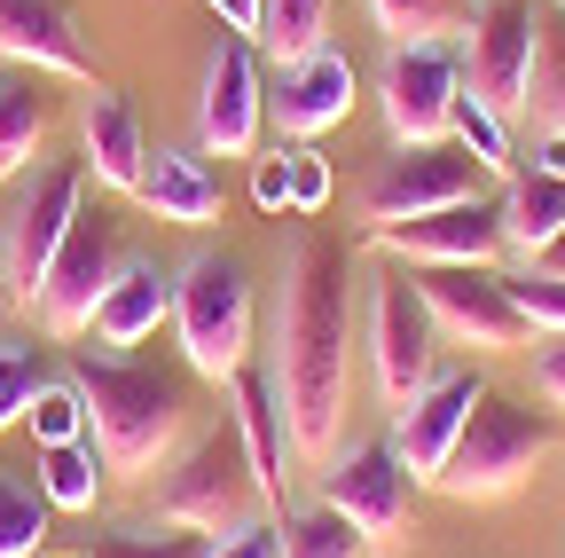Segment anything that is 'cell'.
<instances>
[{
	"instance_id": "obj_1",
	"label": "cell",
	"mask_w": 565,
	"mask_h": 558,
	"mask_svg": "<svg viewBox=\"0 0 565 558\" xmlns=\"http://www.w3.org/2000/svg\"><path fill=\"white\" fill-rule=\"evenodd\" d=\"M353 260L338 236L299 229L282 244V292H275V393L299 441V472H322L345 441V401H353Z\"/></svg>"
},
{
	"instance_id": "obj_2",
	"label": "cell",
	"mask_w": 565,
	"mask_h": 558,
	"mask_svg": "<svg viewBox=\"0 0 565 558\" xmlns=\"http://www.w3.org/2000/svg\"><path fill=\"white\" fill-rule=\"evenodd\" d=\"M71 386L87 393V433H95V449H103V464L118 480H158L166 472V456L189 433V386L166 362L87 346Z\"/></svg>"
},
{
	"instance_id": "obj_3",
	"label": "cell",
	"mask_w": 565,
	"mask_h": 558,
	"mask_svg": "<svg viewBox=\"0 0 565 558\" xmlns=\"http://www.w3.org/2000/svg\"><path fill=\"white\" fill-rule=\"evenodd\" d=\"M557 456V409H526L511 393H479V409L463 417V433L440 464V496L456 504H494L511 496V487H526L542 464Z\"/></svg>"
},
{
	"instance_id": "obj_4",
	"label": "cell",
	"mask_w": 565,
	"mask_h": 558,
	"mask_svg": "<svg viewBox=\"0 0 565 558\" xmlns=\"http://www.w3.org/2000/svg\"><path fill=\"white\" fill-rule=\"evenodd\" d=\"M173 338L181 362L212 386H228L252 362V275L228 252H196L173 275Z\"/></svg>"
},
{
	"instance_id": "obj_5",
	"label": "cell",
	"mask_w": 565,
	"mask_h": 558,
	"mask_svg": "<svg viewBox=\"0 0 565 558\" xmlns=\"http://www.w3.org/2000/svg\"><path fill=\"white\" fill-rule=\"evenodd\" d=\"M158 519L196 527V535H228L244 519H267V496L252 480V456H244L236 425H212V433H196L189 449L166 456V472H158Z\"/></svg>"
},
{
	"instance_id": "obj_6",
	"label": "cell",
	"mask_w": 565,
	"mask_h": 558,
	"mask_svg": "<svg viewBox=\"0 0 565 558\" xmlns=\"http://www.w3.org/2000/svg\"><path fill=\"white\" fill-rule=\"evenodd\" d=\"M322 504L362 535L370 550L416 543V472L401 464L393 441H353L322 464Z\"/></svg>"
},
{
	"instance_id": "obj_7",
	"label": "cell",
	"mask_w": 565,
	"mask_h": 558,
	"mask_svg": "<svg viewBox=\"0 0 565 558\" xmlns=\"http://www.w3.org/2000/svg\"><path fill=\"white\" fill-rule=\"evenodd\" d=\"M79 204H87V166L79 158H47V166H32V181H17L9 221H0V260H9V299L24 315L40 299V275H47L55 244L79 221Z\"/></svg>"
},
{
	"instance_id": "obj_8",
	"label": "cell",
	"mask_w": 565,
	"mask_h": 558,
	"mask_svg": "<svg viewBox=\"0 0 565 558\" xmlns=\"http://www.w3.org/2000/svg\"><path fill=\"white\" fill-rule=\"evenodd\" d=\"M408 284H416L424 315H433V330L456 338V346H479V355L534 346V323L519 315L503 267H408Z\"/></svg>"
},
{
	"instance_id": "obj_9",
	"label": "cell",
	"mask_w": 565,
	"mask_h": 558,
	"mask_svg": "<svg viewBox=\"0 0 565 558\" xmlns=\"http://www.w3.org/2000/svg\"><path fill=\"white\" fill-rule=\"evenodd\" d=\"M433 346H440V330H433V315H424V299H416V284H408V267L370 275L362 355H370V386H377L385 409H401L424 378H433V362H440Z\"/></svg>"
},
{
	"instance_id": "obj_10",
	"label": "cell",
	"mask_w": 565,
	"mask_h": 558,
	"mask_svg": "<svg viewBox=\"0 0 565 558\" xmlns=\"http://www.w3.org/2000/svg\"><path fill=\"white\" fill-rule=\"evenodd\" d=\"M463 197H494L479 158H463L456 143H408V150L393 143V158H377V173L362 181V221L393 229V221L440 213V204H463Z\"/></svg>"
},
{
	"instance_id": "obj_11",
	"label": "cell",
	"mask_w": 565,
	"mask_h": 558,
	"mask_svg": "<svg viewBox=\"0 0 565 558\" xmlns=\"http://www.w3.org/2000/svg\"><path fill=\"white\" fill-rule=\"evenodd\" d=\"M534 24H542V0H471V24L456 40L463 55V87L503 110L511 126L526 118V72H534Z\"/></svg>"
},
{
	"instance_id": "obj_12",
	"label": "cell",
	"mask_w": 565,
	"mask_h": 558,
	"mask_svg": "<svg viewBox=\"0 0 565 558\" xmlns=\"http://www.w3.org/2000/svg\"><path fill=\"white\" fill-rule=\"evenodd\" d=\"M463 95V55L456 40H393L385 72H377V110H385V134L408 150V143H448V110Z\"/></svg>"
},
{
	"instance_id": "obj_13",
	"label": "cell",
	"mask_w": 565,
	"mask_h": 558,
	"mask_svg": "<svg viewBox=\"0 0 565 558\" xmlns=\"http://www.w3.org/2000/svg\"><path fill=\"white\" fill-rule=\"evenodd\" d=\"M259 126H267L259 48L244 32H228V40L204 48V72H196V150L204 158H252L259 150Z\"/></svg>"
},
{
	"instance_id": "obj_14",
	"label": "cell",
	"mask_w": 565,
	"mask_h": 558,
	"mask_svg": "<svg viewBox=\"0 0 565 558\" xmlns=\"http://www.w3.org/2000/svg\"><path fill=\"white\" fill-rule=\"evenodd\" d=\"M118 236H110V213H87L79 204V221H71V236L55 244L47 275H40V299H32V323L47 338H87L95 330V299L110 292V275H118Z\"/></svg>"
},
{
	"instance_id": "obj_15",
	"label": "cell",
	"mask_w": 565,
	"mask_h": 558,
	"mask_svg": "<svg viewBox=\"0 0 565 558\" xmlns=\"http://www.w3.org/2000/svg\"><path fill=\"white\" fill-rule=\"evenodd\" d=\"M370 244L401 267H503V252H511L494 197H463V204H440V213L370 229Z\"/></svg>"
},
{
	"instance_id": "obj_16",
	"label": "cell",
	"mask_w": 565,
	"mask_h": 558,
	"mask_svg": "<svg viewBox=\"0 0 565 558\" xmlns=\"http://www.w3.org/2000/svg\"><path fill=\"white\" fill-rule=\"evenodd\" d=\"M479 393H487L479 370L433 362V378H424V386L393 409V449H401V464L416 472V487L440 480V464H448V449H456V433H463V417L479 409Z\"/></svg>"
},
{
	"instance_id": "obj_17",
	"label": "cell",
	"mask_w": 565,
	"mask_h": 558,
	"mask_svg": "<svg viewBox=\"0 0 565 558\" xmlns=\"http://www.w3.org/2000/svg\"><path fill=\"white\" fill-rule=\"evenodd\" d=\"M353 103H362V72L322 40L315 55H291V63H275L267 72V118L291 134V143H315V134L345 126Z\"/></svg>"
},
{
	"instance_id": "obj_18",
	"label": "cell",
	"mask_w": 565,
	"mask_h": 558,
	"mask_svg": "<svg viewBox=\"0 0 565 558\" xmlns=\"http://www.w3.org/2000/svg\"><path fill=\"white\" fill-rule=\"evenodd\" d=\"M228 425H236V441H244V456H252V480H259V496H267V512H291V480H299V441H291V417H282V393H275V378L267 370H236L228 378Z\"/></svg>"
},
{
	"instance_id": "obj_19",
	"label": "cell",
	"mask_w": 565,
	"mask_h": 558,
	"mask_svg": "<svg viewBox=\"0 0 565 558\" xmlns=\"http://www.w3.org/2000/svg\"><path fill=\"white\" fill-rule=\"evenodd\" d=\"M0 63L40 80H95V55L71 0H0Z\"/></svg>"
},
{
	"instance_id": "obj_20",
	"label": "cell",
	"mask_w": 565,
	"mask_h": 558,
	"mask_svg": "<svg viewBox=\"0 0 565 558\" xmlns=\"http://www.w3.org/2000/svg\"><path fill=\"white\" fill-rule=\"evenodd\" d=\"M158 323H173V275L158 260H118L110 292L95 299V346H110V355H134V346H150Z\"/></svg>"
},
{
	"instance_id": "obj_21",
	"label": "cell",
	"mask_w": 565,
	"mask_h": 558,
	"mask_svg": "<svg viewBox=\"0 0 565 558\" xmlns=\"http://www.w3.org/2000/svg\"><path fill=\"white\" fill-rule=\"evenodd\" d=\"M79 166H87V181H103V189H126V197L141 189L150 143H141V118H134L126 95L95 87V95L79 103Z\"/></svg>"
},
{
	"instance_id": "obj_22",
	"label": "cell",
	"mask_w": 565,
	"mask_h": 558,
	"mask_svg": "<svg viewBox=\"0 0 565 558\" xmlns=\"http://www.w3.org/2000/svg\"><path fill=\"white\" fill-rule=\"evenodd\" d=\"M141 204H150L158 221H181V229H212L221 221V173L204 166V150H158L150 166H141Z\"/></svg>"
},
{
	"instance_id": "obj_23",
	"label": "cell",
	"mask_w": 565,
	"mask_h": 558,
	"mask_svg": "<svg viewBox=\"0 0 565 558\" xmlns=\"http://www.w3.org/2000/svg\"><path fill=\"white\" fill-rule=\"evenodd\" d=\"M47 126H55V95L40 87V72L0 63V181H17L47 150Z\"/></svg>"
},
{
	"instance_id": "obj_24",
	"label": "cell",
	"mask_w": 565,
	"mask_h": 558,
	"mask_svg": "<svg viewBox=\"0 0 565 558\" xmlns=\"http://www.w3.org/2000/svg\"><path fill=\"white\" fill-rule=\"evenodd\" d=\"M494 213H503V244H511L519 260H534V252L565 229V173L519 166L503 189H494Z\"/></svg>"
},
{
	"instance_id": "obj_25",
	"label": "cell",
	"mask_w": 565,
	"mask_h": 558,
	"mask_svg": "<svg viewBox=\"0 0 565 558\" xmlns=\"http://www.w3.org/2000/svg\"><path fill=\"white\" fill-rule=\"evenodd\" d=\"M47 535H55V504H47L40 472L0 464V558H40Z\"/></svg>"
},
{
	"instance_id": "obj_26",
	"label": "cell",
	"mask_w": 565,
	"mask_h": 558,
	"mask_svg": "<svg viewBox=\"0 0 565 558\" xmlns=\"http://www.w3.org/2000/svg\"><path fill=\"white\" fill-rule=\"evenodd\" d=\"M103 480H110V464H103L95 433L40 449V487H47V504H55V512H95V504H103Z\"/></svg>"
},
{
	"instance_id": "obj_27",
	"label": "cell",
	"mask_w": 565,
	"mask_h": 558,
	"mask_svg": "<svg viewBox=\"0 0 565 558\" xmlns=\"http://www.w3.org/2000/svg\"><path fill=\"white\" fill-rule=\"evenodd\" d=\"M448 143H456L463 158H479V173H487V181H511V173H519L511 118H503V110H487L471 87H463V95H456V110H448Z\"/></svg>"
},
{
	"instance_id": "obj_28",
	"label": "cell",
	"mask_w": 565,
	"mask_h": 558,
	"mask_svg": "<svg viewBox=\"0 0 565 558\" xmlns=\"http://www.w3.org/2000/svg\"><path fill=\"white\" fill-rule=\"evenodd\" d=\"M526 126H565V9H550V0H542V24H534Z\"/></svg>"
},
{
	"instance_id": "obj_29",
	"label": "cell",
	"mask_w": 565,
	"mask_h": 558,
	"mask_svg": "<svg viewBox=\"0 0 565 558\" xmlns=\"http://www.w3.org/2000/svg\"><path fill=\"white\" fill-rule=\"evenodd\" d=\"M330 32V0H259V32L252 48L267 63H291V55H315Z\"/></svg>"
},
{
	"instance_id": "obj_30",
	"label": "cell",
	"mask_w": 565,
	"mask_h": 558,
	"mask_svg": "<svg viewBox=\"0 0 565 558\" xmlns=\"http://www.w3.org/2000/svg\"><path fill=\"white\" fill-rule=\"evenodd\" d=\"M385 40H463L471 0H370Z\"/></svg>"
},
{
	"instance_id": "obj_31",
	"label": "cell",
	"mask_w": 565,
	"mask_h": 558,
	"mask_svg": "<svg viewBox=\"0 0 565 558\" xmlns=\"http://www.w3.org/2000/svg\"><path fill=\"white\" fill-rule=\"evenodd\" d=\"M282 558H370V543L330 504H299V512H282Z\"/></svg>"
},
{
	"instance_id": "obj_32",
	"label": "cell",
	"mask_w": 565,
	"mask_h": 558,
	"mask_svg": "<svg viewBox=\"0 0 565 558\" xmlns=\"http://www.w3.org/2000/svg\"><path fill=\"white\" fill-rule=\"evenodd\" d=\"M204 543H212V535L158 519V527H110V535H103L87 558H204Z\"/></svg>"
},
{
	"instance_id": "obj_33",
	"label": "cell",
	"mask_w": 565,
	"mask_h": 558,
	"mask_svg": "<svg viewBox=\"0 0 565 558\" xmlns=\"http://www.w3.org/2000/svg\"><path fill=\"white\" fill-rule=\"evenodd\" d=\"M24 425H32V449H55V441H79L87 433V393L71 386V378H47L24 409Z\"/></svg>"
},
{
	"instance_id": "obj_34",
	"label": "cell",
	"mask_w": 565,
	"mask_h": 558,
	"mask_svg": "<svg viewBox=\"0 0 565 558\" xmlns=\"http://www.w3.org/2000/svg\"><path fill=\"white\" fill-rule=\"evenodd\" d=\"M40 386H47V355L32 338H0V433L24 425V409H32Z\"/></svg>"
},
{
	"instance_id": "obj_35",
	"label": "cell",
	"mask_w": 565,
	"mask_h": 558,
	"mask_svg": "<svg viewBox=\"0 0 565 558\" xmlns=\"http://www.w3.org/2000/svg\"><path fill=\"white\" fill-rule=\"evenodd\" d=\"M511 299H519V315L534 323V338H557V330H565V275L519 267V275H511Z\"/></svg>"
},
{
	"instance_id": "obj_36",
	"label": "cell",
	"mask_w": 565,
	"mask_h": 558,
	"mask_svg": "<svg viewBox=\"0 0 565 558\" xmlns=\"http://www.w3.org/2000/svg\"><path fill=\"white\" fill-rule=\"evenodd\" d=\"M282 173H291V213H299V221H315L322 204H330V189H338V181H330V158H322L315 143H291V150H282Z\"/></svg>"
},
{
	"instance_id": "obj_37",
	"label": "cell",
	"mask_w": 565,
	"mask_h": 558,
	"mask_svg": "<svg viewBox=\"0 0 565 558\" xmlns=\"http://www.w3.org/2000/svg\"><path fill=\"white\" fill-rule=\"evenodd\" d=\"M204 558H282V527H275V519H244V527H228V535H212Z\"/></svg>"
},
{
	"instance_id": "obj_38",
	"label": "cell",
	"mask_w": 565,
	"mask_h": 558,
	"mask_svg": "<svg viewBox=\"0 0 565 558\" xmlns=\"http://www.w3.org/2000/svg\"><path fill=\"white\" fill-rule=\"evenodd\" d=\"M252 204H259V213H291V173H282V150L252 166Z\"/></svg>"
},
{
	"instance_id": "obj_39",
	"label": "cell",
	"mask_w": 565,
	"mask_h": 558,
	"mask_svg": "<svg viewBox=\"0 0 565 558\" xmlns=\"http://www.w3.org/2000/svg\"><path fill=\"white\" fill-rule=\"evenodd\" d=\"M534 393L565 417V330H557V338L542 346V355H534Z\"/></svg>"
},
{
	"instance_id": "obj_40",
	"label": "cell",
	"mask_w": 565,
	"mask_h": 558,
	"mask_svg": "<svg viewBox=\"0 0 565 558\" xmlns=\"http://www.w3.org/2000/svg\"><path fill=\"white\" fill-rule=\"evenodd\" d=\"M519 166H534V173H565V126H534Z\"/></svg>"
},
{
	"instance_id": "obj_41",
	"label": "cell",
	"mask_w": 565,
	"mask_h": 558,
	"mask_svg": "<svg viewBox=\"0 0 565 558\" xmlns=\"http://www.w3.org/2000/svg\"><path fill=\"white\" fill-rule=\"evenodd\" d=\"M204 9H212V17H221L228 32H244V40L259 32V0H204Z\"/></svg>"
},
{
	"instance_id": "obj_42",
	"label": "cell",
	"mask_w": 565,
	"mask_h": 558,
	"mask_svg": "<svg viewBox=\"0 0 565 558\" xmlns=\"http://www.w3.org/2000/svg\"><path fill=\"white\" fill-rule=\"evenodd\" d=\"M526 267H542V275H565V229H557V236H550V244H542Z\"/></svg>"
},
{
	"instance_id": "obj_43",
	"label": "cell",
	"mask_w": 565,
	"mask_h": 558,
	"mask_svg": "<svg viewBox=\"0 0 565 558\" xmlns=\"http://www.w3.org/2000/svg\"><path fill=\"white\" fill-rule=\"evenodd\" d=\"M0 292H9V260H0Z\"/></svg>"
},
{
	"instance_id": "obj_44",
	"label": "cell",
	"mask_w": 565,
	"mask_h": 558,
	"mask_svg": "<svg viewBox=\"0 0 565 558\" xmlns=\"http://www.w3.org/2000/svg\"><path fill=\"white\" fill-rule=\"evenodd\" d=\"M550 9H565V0H550Z\"/></svg>"
}]
</instances>
